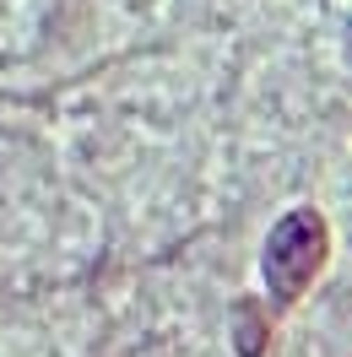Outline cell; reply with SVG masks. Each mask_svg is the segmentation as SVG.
Segmentation results:
<instances>
[{
    "label": "cell",
    "mask_w": 352,
    "mask_h": 357,
    "mask_svg": "<svg viewBox=\"0 0 352 357\" xmlns=\"http://www.w3.org/2000/svg\"><path fill=\"white\" fill-rule=\"evenodd\" d=\"M239 325H244V357H255V352H261V341H255V309H249V303L239 309Z\"/></svg>",
    "instance_id": "2"
},
{
    "label": "cell",
    "mask_w": 352,
    "mask_h": 357,
    "mask_svg": "<svg viewBox=\"0 0 352 357\" xmlns=\"http://www.w3.org/2000/svg\"><path fill=\"white\" fill-rule=\"evenodd\" d=\"M330 255V233H325V217L320 211H287L282 222L271 227V238H265V282L271 292L293 303V298H304L309 282L320 276Z\"/></svg>",
    "instance_id": "1"
}]
</instances>
